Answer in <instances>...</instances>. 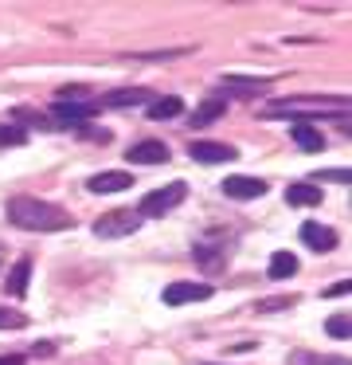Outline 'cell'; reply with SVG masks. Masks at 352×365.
Wrapping results in <instances>:
<instances>
[{
	"instance_id": "1",
	"label": "cell",
	"mask_w": 352,
	"mask_h": 365,
	"mask_svg": "<svg viewBox=\"0 0 352 365\" xmlns=\"http://www.w3.org/2000/svg\"><path fill=\"white\" fill-rule=\"evenodd\" d=\"M4 212L23 232H67L70 228V216L59 205H47V200H36V197H12Z\"/></svg>"
},
{
	"instance_id": "2",
	"label": "cell",
	"mask_w": 352,
	"mask_h": 365,
	"mask_svg": "<svg viewBox=\"0 0 352 365\" xmlns=\"http://www.w3.org/2000/svg\"><path fill=\"white\" fill-rule=\"evenodd\" d=\"M266 114H270V118H282V114H289L294 122H302V118H325V114H336V118H341V114H344V98H329V95H313V98H278V103L266 106Z\"/></svg>"
},
{
	"instance_id": "3",
	"label": "cell",
	"mask_w": 352,
	"mask_h": 365,
	"mask_svg": "<svg viewBox=\"0 0 352 365\" xmlns=\"http://www.w3.org/2000/svg\"><path fill=\"white\" fill-rule=\"evenodd\" d=\"M184 197H188V185L184 181H172V185H164V189L145 192V197H141V205L133 208V212H137V216H164V212H172V208H176Z\"/></svg>"
},
{
	"instance_id": "4",
	"label": "cell",
	"mask_w": 352,
	"mask_h": 365,
	"mask_svg": "<svg viewBox=\"0 0 352 365\" xmlns=\"http://www.w3.org/2000/svg\"><path fill=\"white\" fill-rule=\"evenodd\" d=\"M137 228H141V216L133 212V208H117V212L102 216V220L94 224V236H102V240H122V236H133Z\"/></svg>"
},
{
	"instance_id": "5",
	"label": "cell",
	"mask_w": 352,
	"mask_h": 365,
	"mask_svg": "<svg viewBox=\"0 0 352 365\" xmlns=\"http://www.w3.org/2000/svg\"><path fill=\"white\" fill-rule=\"evenodd\" d=\"M51 114H55L59 126H82V122H90L94 114H98V106L86 103V98H59Z\"/></svg>"
},
{
	"instance_id": "6",
	"label": "cell",
	"mask_w": 352,
	"mask_h": 365,
	"mask_svg": "<svg viewBox=\"0 0 352 365\" xmlns=\"http://www.w3.org/2000/svg\"><path fill=\"white\" fill-rule=\"evenodd\" d=\"M161 299L169 302V307H184V302H203V299H211V287H208V283H169Z\"/></svg>"
},
{
	"instance_id": "7",
	"label": "cell",
	"mask_w": 352,
	"mask_h": 365,
	"mask_svg": "<svg viewBox=\"0 0 352 365\" xmlns=\"http://www.w3.org/2000/svg\"><path fill=\"white\" fill-rule=\"evenodd\" d=\"M188 153H192L196 161H203V165H219V161H235V158H239L235 145H223V142H192V145H188Z\"/></svg>"
},
{
	"instance_id": "8",
	"label": "cell",
	"mask_w": 352,
	"mask_h": 365,
	"mask_svg": "<svg viewBox=\"0 0 352 365\" xmlns=\"http://www.w3.org/2000/svg\"><path fill=\"white\" fill-rule=\"evenodd\" d=\"M223 192L231 200H258L266 197V181H258V177H227Z\"/></svg>"
},
{
	"instance_id": "9",
	"label": "cell",
	"mask_w": 352,
	"mask_h": 365,
	"mask_svg": "<svg viewBox=\"0 0 352 365\" xmlns=\"http://www.w3.org/2000/svg\"><path fill=\"white\" fill-rule=\"evenodd\" d=\"M302 244L313 247V252H333V247H336V232L325 228V224H317V220H305L302 224Z\"/></svg>"
},
{
	"instance_id": "10",
	"label": "cell",
	"mask_w": 352,
	"mask_h": 365,
	"mask_svg": "<svg viewBox=\"0 0 352 365\" xmlns=\"http://www.w3.org/2000/svg\"><path fill=\"white\" fill-rule=\"evenodd\" d=\"M90 192H122V189H133V177L125 173V169H110V173H94L90 177V185H86Z\"/></svg>"
},
{
	"instance_id": "11",
	"label": "cell",
	"mask_w": 352,
	"mask_h": 365,
	"mask_svg": "<svg viewBox=\"0 0 352 365\" xmlns=\"http://www.w3.org/2000/svg\"><path fill=\"white\" fill-rule=\"evenodd\" d=\"M125 158L133 165H161V161H169V145L164 142H137V145H129Z\"/></svg>"
},
{
	"instance_id": "12",
	"label": "cell",
	"mask_w": 352,
	"mask_h": 365,
	"mask_svg": "<svg viewBox=\"0 0 352 365\" xmlns=\"http://www.w3.org/2000/svg\"><path fill=\"white\" fill-rule=\"evenodd\" d=\"M223 83L227 91H239V95H262L266 87H270V75H223Z\"/></svg>"
},
{
	"instance_id": "13",
	"label": "cell",
	"mask_w": 352,
	"mask_h": 365,
	"mask_svg": "<svg viewBox=\"0 0 352 365\" xmlns=\"http://www.w3.org/2000/svg\"><path fill=\"white\" fill-rule=\"evenodd\" d=\"M289 134H294V142L302 145L305 153H317V150H325V134H321L313 122H294L289 126Z\"/></svg>"
},
{
	"instance_id": "14",
	"label": "cell",
	"mask_w": 352,
	"mask_h": 365,
	"mask_svg": "<svg viewBox=\"0 0 352 365\" xmlns=\"http://www.w3.org/2000/svg\"><path fill=\"white\" fill-rule=\"evenodd\" d=\"M286 205L313 208V205H321V189L313 181H297V185H289V189H286Z\"/></svg>"
},
{
	"instance_id": "15",
	"label": "cell",
	"mask_w": 352,
	"mask_h": 365,
	"mask_svg": "<svg viewBox=\"0 0 352 365\" xmlns=\"http://www.w3.org/2000/svg\"><path fill=\"white\" fill-rule=\"evenodd\" d=\"M28 279H31V259H16V267L8 271V294L12 299H23L28 294Z\"/></svg>"
},
{
	"instance_id": "16",
	"label": "cell",
	"mask_w": 352,
	"mask_h": 365,
	"mask_svg": "<svg viewBox=\"0 0 352 365\" xmlns=\"http://www.w3.org/2000/svg\"><path fill=\"white\" fill-rule=\"evenodd\" d=\"M223 110H227V98H223V95H211L208 103H200V106H196V114H192V126H208V122L223 118Z\"/></svg>"
},
{
	"instance_id": "17",
	"label": "cell",
	"mask_w": 352,
	"mask_h": 365,
	"mask_svg": "<svg viewBox=\"0 0 352 365\" xmlns=\"http://www.w3.org/2000/svg\"><path fill=\"white\" fill-rule=\"evenodd\" d=\"M141 103H153V95L149 91H141V87H122V91H114V95H106V106H141Z\"/></svg>"
},
{
	"instance_id": "18",
	"label": "cell",
	"mask_w": 352,
	"mask_h": 365,
	"mask_svg": "<svg viewBox=\"0 0 352 365\" xmlns=\"http://www.w3.org/2000/svg\"><path fill=\"white\" fill-rule=\"evenodd\" d=\"M180 110H184V103H180L176 95H169V98H153V103H149V118H153V122H169V118H176Z\"/></svg>"
},
{
	"instance_id": "19",
	"label": "cell",
	"mask_w": 352,
	"mask_h": 365,
	"mask_svg": "<svg viewBox=\"0 0 352 365\" xmlns=\"http://www.w3.org/2000/svg\"><path fill=\"white\" fill-rule=\"evenodd\" d=\"M289 275H297L294 252H274L270 255V279H289Z\"/></svg>"
},
{
	"instance_id": "20",
	"label": "cell",
	"mask_w": 352,
	"mask_h": 365,
	"mask_svg": "<svg viewBox=\"0 0 352 365\" xmlns=\"http://www.w3.org/2000/svg\"><path fill=\"white\" fill-rule=\"evenodd\" d=\"M294 294H282V299H262V302H258V310H262V314H274V310H289V307H294Z\"/></svg>"
},
{
	"instance_id": "21",
	"label": "cell",
	"mask_w": 352,
	"mask_h": 365,
	"mask_svg": "<svg viewBox=\"0 0 352 365\" xmlns=\"http://www.w3.org/2000/svg\"><path fill=\"white\" fill-rule=\"evenodd\" d=\"M325 334H329V338H348V318H344V314L329 318V322H325Z\"/></svg>"
},
{
	"instance_id": "22",
	"label": "cell",
	"mask_w": 352,
	"mask_h": 365,
	"mask_svg": "<svg viewBox=\"0 0 352 365\" xmlns=\"http://www.w3.org/2000/svg\"><path fill=\"white\" fill-rule=\"evenodd\" d=\"M23 130L20 126H0V145H23Z\"/></svg>"
},
{
	"instance_id": "23",
	"label": "cell",
	"mask_w": 352,
	"mask_h": 365,
	"mask_svg": "<svg viewBox=\"0 0 352 365\" xmlns=\"http://www.w3.org/2000/svg\"><path fill=\"white\" fill-rule=\"evenodd\" d=\"M28 318L23 314H12V310H0V330H23Z\"/></svg>"
},
{
	"instance_id": "24",
	"label": "cell",
	"mask_w": 352,
	"mask_h": 365,
	"mask_svg": "<svg viewBox=\"0 0 352 365\" xmlns=\"http://www.w3.org/2000/svg\"><path fill=\"white\" fill-rule=\"evenodd\" d=\"M313 181H333V185H348V169H321Z\"/></svg>"
},
{
	"instance_id": "25",
	"label": "cell",
	"mask_w": 352,
	"mask_h": 365,
	"mask_svg": "<svg viewBox=\"0 0 352 365\" xmlns=\"http://www.w3.org/2000/svg\"><path fill=\"white\" fill-rule=\"evenodd\" d=\"M348 291H352V283H348V279H341V283H333V287L325 291V299H344Z\"/></svg>"
},
{
	"instance_id": "26",
	"label": "cell",
	"mask_w": 352,
	"mask_h": 365,
	"mask_svg": "<svg viewBox=\"0 0 352 365\" xmlns=\"http://www.w3.org/2000/svg\"><path fill=\"white\" fill-rule=\"evenodd\" d=\"M289 365H321V357H313V354H294V357H289Z\"/></svg>"
},
{
	"instance_id": "27",
	"label": "cell",
	"mask_w": 352,
	"mask_h": 365,
	"mask_svg": "<svg viewBox=\"0 0 352 365\" xmlns=\"http://www.w3.org/2000/svg\"><path fill=\"white\" fill-rule=\"evenodd\" d=\"M0 365H23V357H20V354H12V357H0Z\"/></svg>"
}]
</instances>
